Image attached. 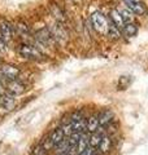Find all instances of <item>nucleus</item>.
<instances>
[{
    "instance_id": "nucleus-20",
    "label": "nucleus",
    "mask_w": 148,
    "mask_h": 155,
    "mask_svg": "<svg viewBox=\"0 0 148 155\" xmlns=\"http://www.w3.org/2000/svg\"><path fill=\"white\" fill-rule=\"evenodd\" d=\"M88 146H90V143H88V138L86 137L85 134H83L82 138L79 140V142H78V145H77V153H78V155H79L85 149H87Z\"/></svg>"
},
{
    "instance_id": "nucleus-26",
    "label": "nucleus",
    "mask_w": 148,
    "mask_h": 155,
    "mask_svg": "<svg viewBox=\"0 0 148 155\" xmlns=\"http://www.w3.org/2000/svg\"><path fill=\"white\" fill-rule=\"evenodd\" d=\"M7 45H8V43L4 40V39L0 36V52H4V51H7Z\"/></svg>"
},
{
    "instance_id": "nucleus-12",
    "label": "nucleus",
    "mask_w": 148,
    "mask_h": 155,
    "mask_svg": "<svg viewBox=\"0 0 148 155\" xmlns=\"http://www.w3.org/2000/svg\"><path fill=\"white\" fill-rule=\"evenodd\" d=\"M0 105H2L3 109L5 110H12L14 107V105H16V98H14V96L11 94V93H4L2 97H0Z\"/></svg>"
},
{
    "instance_id": "nucleus-6",
    "label": "nucleus",
    "mask_w": 148,
    "mask_h": 155,
    "mask_svg": "<svg viewBox=\"0 0 148 155\" xmlns=\"http://www.w3.org/2000/svg\"><path fill=\"white\" fill-rule=\"evenodd\" d=\"M126 4V8H129L132 13L135 14H146L147 9H146V5L142 0H123Z\"/></svg>"
},
{
    "instance_id": "nucleus-7",
    "label": "nucleus",
    "mask_w": 148,
    "mask_h": 155,
    "mask_svg": "<svg viewBox=\"0 0 148 155\" xmlns=\"http://www.w3.org/2000/svg\"><path fill=\"white\" fill-rule=\"evenodd\" d=\"M105 129L103 127H99V129L96 130V132L91 133V136L88 137V143H90V146L93 147V149H97L99 146H100V143L103 141V138H104L105 136Z\"/></svg>"
},
{
    "instance_id": "nucleus-25",
    "label": "nucleus",
    "mask_w": 148,
    "mask_h": 155,
    "mask_svg": "<svg viewBox=\"0 0 148 155\" xmlns=\"http://www.w3.org/2000/svg\"><path fill=\"white\" fill-rule=\"evenodd\" d=\"M79 155H99V154L96 153V150L93 149V147L88 146L87 149H85V150H83V151H82Z\"/></svg>"
},
{
    "instance_id": "nucleus-14",
    "label": "nucleus",
    "mask_w": 148,
    "mask_h": 155,
    "mask_svg": "<svg viewBox=\"0 0 148 155\" xmlns=\"http://www.w3.org/2000/svg\"><path fill=\"white\" fill-rule=\"evenodd\" d=\"M105 34L108 36H109L111 39H118L121 36V31H120V28H118L115 23H113L111 19H108V25H107V31Z\"/></svg>"
},
{
    "instance_id": "nucleus-5",
    "label": "nucleus",
    "mask_w": 148,
    "mask_h": 155,
    "mask_svg": "<svg viewBox=\"0 0 148 155\" xmlns=\"http://www.w3.org/2000/svg\"><path fill=\"white\" fill-rule=\"evenodd\" d=\"M97 119H99V123H100V127L107 128L108 125L115 122V114H113V111L111 109H104L99 113Z\"/></svg>"
},
{
    "instance_id": "nucleus-11",
    "label": "nucleus",
    "mask_w": 148,
    "mask_h": 155,
    "mask_svg": "<svg viewBox=\"0 0 148 155\" xmlns=\"http://www.w3.org/2000/svg\"><path fill=\"white\" fill-rule=\"evenodd\" d=\"M49 138H51V141L53 142V145H55V147H57L58 145H60L62 141H65V133H64V130L61 127H57L55 129L51 130V133L48 134Z\"/></svg>"
},
{
    "instance_id": "nucleus-13",
    "label": "nucleus",
    "mask_w": 148,
    "mask_h": 155,
    "mask_svg": "<svg viewBox=\"0 0 148 155\" xmlns=\"http://www.w3.org/2000/svg\"><path fill=\"white\" fill-rule=\"evenodd\" d=\"M99 127H100V123H99L97 115H91L86 118V132L93 133L99 129Z\"/></svg>"
},
{
    "instance_id": "nucleus-19",
    "label": "nucleus",
    "mask_w": 148,
    "mask_h": 155,
    "mask_svg": "<svg viewBox=\"0 0 148 155\" xmlns=\"http://www.w3.org/2000/svg\"><path fill=\"white\" fill-rule=\"evenodd\" d=\"M51 11H52V13H53V16H55L56 18H57V22H64L66 19V17H65V13L62 12V9L58 7V5H56V4H52V7H51Z\"/></svg>"
},
{
    "instance_id": "nucleus-9",
    "label": "nucleus",
    "mask_w": 148,
    "mask_h": 155,
    "mask_svg": "<svg viewBox=\"0 0 148 155\" xmlns=\"http://www.w3.org/2000/svg\"><path fill=\"white\" fill-rule=\"evenodd\" d=\"M14 34V27L9 23L8 21H2L0 22V36H2L7 43L11 41Z\"/></svg>"
},
{
    "instance_id": "nucleus-24",
    "label": "nucleus",
    "mask_w": 148,
    "mask_h": 155,
    "mask_svg": "<svg viewBox=\"0 0 148 155\" xmlns=\"http://www.w3.org/2000/svg\"><path fill=\"white\" fill-rule=\"evenodd\" d=\"M47 150L44 149L41 143H38V145H35V146L33 147V150H31V155H47Z\"/></svg>"
},
{
    "instance_id": "nucleus-28",
    "label": "nucleus",
    "mask_w": 148,
    "mask_h": 155,
    "mask_svg": "<svg viewBox=\"0 0 148 155\" xmlns=\"http://www.w3.org/2000/svg\"><path fill=\"white\" fill-rule=\"evenodd\" d=\"M57 155H69L68 153H64V154H57Z\"/></svg>"
},
{
    "instance_id": "nucleus-23",
    "label": "nucleus",
    "mask_w": 148,
    "mask_h": 155,
    "mask_svg": "<svg viewBox=\"0 0 148 155\" xmlns=\"http://www.w3.org/2000/svg\"><path fill=\"white\" fill-rule=\"evenodd\" d=\"M16 31L21 35L22 38H27V35H29V28H27V26L26 25H23V23H18V25H16Z\"/></svg>"
},
{
    "instance_id": "nucleus-3",
    "label": "nucleus",
    "mask_w": 148,
    "mask_h": 155,
    "mask_svg": "<svg viewBox=\"0 0 148 155\" xmlns=\"http://www.w3.org/2000/svg\"><path fill=\"white\" fill-rule=\"evenodd\" d=\"M91 22L93 28L97 32H105L107 31V25H108V19L105 18V16L101 12H93L91 14Z\"/></svg>"
},
{
    "instance_id": "nucleus-18",
    "label": "nucleus",
    "mask_w": 148,
    "mask_h": 155,
    "mask_svg": "<svg viewBox=\"0 0 148 155\" xmlns=\"http://www.w3.org/2000/svg\"><path fill=\"white\" fill-rule=\"evenodd\" d=\"M117 11H118V13L121 14V17H122V19H123V22H125V23L132 22V18H134L132 14H134V13H132L129 8H118Z\"/></svg>"
},
{
    "instance_id": "nucleus-21",
    "label": "nucleus",
    "mask_w": 148,
    "mask_h": 155,
    "mask_svg": "<svg viewBox=\"0 0 148 155\" xmlns=\"http://www.w3.org/2000/svg\"><path fill=\"white\" fill-rule=\"evenodd\" d=\"M85 119V114H83L82 110H76L69 115V120L70 122H78V120H83Z\"/></svg>"
},
{
    "instance_id": "nucleus-4",
    "label": "nucleus",
    "mask_w": 148,
    "mask_h": 155,
    "mask_svg": "<svg viewBox=\"0 0 148 155\" xmlns=\"http://www.w3.org/2000/svg\"><path fill=\"white\" fill-rule=\"evenodd\" d=\"M35 40L42 45H52L55 43V39L52 36V32L48 27H42L41 30L35 32Z\"/></svg>"
},
{
    "instance_id": "nucleus-1",
    "label": "nucleus",
    "mask_w": 148,
    "mask_h": 155,
    "mask_svg": "<svg viewBox=\"0 0 148 155\" xmlns=\"http://www.w3.org/2000/svg\"><path fill=\"white\" fill-rule=\"evenodd\" d=\"M18 54L26 58V60H42L44 57V53L39 49L38 47L30 44V43H22L17 48Z\"/></svg>"
},
{
    "instance_id": "nucleus-27",
    "label": "nucleus",
    "mask_w": 148,
    "mask_h": 155,
    "mask_svg": "<svg viewBox=\"0 0 148 155\" xmlns=\"http://www.w3.org/2000/svg\"><path fill=\"white\" fill-rule=\"evenodd\" d=\"M4 94V88H3V83H2V80H0V97H2Z\"/></svg>"
},
{
    "instance_id": "nucleus-29",
    "label": "nucleus",
    "mask_w": 148,
    "mask_h": 155,
    "mask_svg": "<svg viewBox=\"0 0 148 155\" xmlns=\"http://www.w3.org/2000/svg\"><path fill=\"white\" fill-rule=\"evenodd\" d=\"M0 64H2V58H0Z\"/></svg>"
},
{
    "instance_id": "nucleus-8",
    "label": "nucleus",
    "mask_w": 148,
    "mask_h": 155,
    "mask_svg": "<svg viewBox=\"0 0 148 155\" xmlns=\"http://www.w3.org/2000/svg\"><path fill=\"white\" fill-rule=\"evenodd\" d=\"M52 32V36L53 39H55L56 41H64V40H66V31H65V28H64V26L61 25L60 22H56V23H53L52 27L49 28Z\"/></svg>"
},
{
    "instance_id": "nucleus-17",
    "label": "nucleus",
    "mask_w": 148,
    "mask_h": 155,
    "mask_svg": "<svg viewBox=\"0 0 148 155\" xmlns=\"http://www.w3.org/2000/svg\"><path fill=\"white\" fill-rule=\"evenodd\" d=\"M111 21L115 23V25L118 27V28H123V26H125V22H123V19L121 17V14L118 13L117 9H113V11L111 12Z\"/></svg>"
},
{
    "instance_id": "nucleus-10",
    "label": "nucleus",
    "mask_w": 148,
    "mask_h": 155,
    "mask_svg": "<svg viewBox=\"0 0 148 155\" xmlns=\"http://www.w3.org/2000/svg\"><path fill=\"white\" fill-rule=\"evenodd\" d=\"M25 84L22 83V81H19V80H11V81H8L7 83V92L8 93H11L13 96H18V94H21L25 92Z\"/></svg>"
},
{
    "instance_id": "nucleus-15",
    "label": "nucleus",
    "mask_w": 148,
    "mask_h": 155,
    "mask_svg": "<svg viewBox=\"0 0 148 155\" xmlns=\"http://www.w3.org/2000/svg\"><path fill=\"white\" fill-rule=\"evenodd\" d=\"M112 143H113V140L111 136H108L105 134L104 136V138H103V141L100 143V146H99V151L103 153V154H107V153H109L111 150H112Z\"/></svg>"
},
{
    "instance_id": "nucleus-16",
    "label": "nucleus",
    "mask_w": 148,
    "mask_h": 155,
    "mask_svg": "<svg viewBox=\"0 0 148 155\" xmlns=\"http://www.w3.org/2000/svg\"><path fill=\"white\" fill-rule=\"evenodd\" d=\"M122 32L125 36H129V38L135 36L138 32V25L134 22H127V23H125V26H123Z\"/></svg>"
},
{
    "instance_id": "nucleus-22",
    "label": "nucleus",
    "mask_w": 148,
    "mask_h": 155,
    "mask_svg": "<svg viewBox=\"0 0 148 155\" xmlns=\"http://www.w3.org/2000/svg\"><path fill=\"white\" fill-rule=\"evenodd\" d=\"M42 145V146L47 150V151H49V150H52L53 147H55V145H53V142L51 141V138H49V136H46V137H43V140L41 142H39Z\"/></svg>"
},
{
    "instance_id": "nucleus-30",
    "label": "nucleus",
    "mask_w": 148,
    "mask_h": 155,
    "mask_svg": "<svg viewBox=\"0 0 148 155\" xmlns=\"http://www.w3.org/2000/svg\"><path fill=\"white\" fill-rule=\"evenodd\" d=\"M74 2H77V0H74Z\"/></svg>"
},
{
    "instance_id": "nucleus-2",
    "label": "nucleus",
    "mask_w": 148,
    "mask_h": 155,
    "mask_svg": "<svg viewBox=\"0 0 148 155\" xmlns=\"http://www.w3.org/2000/svg\"><path fill=\"white\" fill-rule=\"evenodd\" d=\"M18 74H19V69L17 66L3 65L0 67V80H7V83L11 80H16Z\"/></svg>"
}]
</instances>
